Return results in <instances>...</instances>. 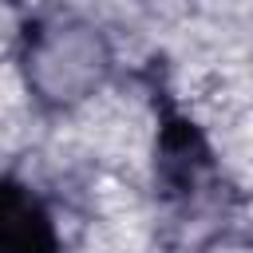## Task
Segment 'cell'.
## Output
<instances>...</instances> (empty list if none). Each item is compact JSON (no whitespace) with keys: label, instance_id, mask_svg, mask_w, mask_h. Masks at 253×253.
Instances as JSON below:
<instances>
[{"label":"cell","instance_id":"6da1fadb","mask_svg":"<svg viewBox=\"0 0 253 253\" xmlns=\"http://www.w3.org/2000/svg\"><path fill=\"white\" fill-rule=\"evenodd\" d=\"M20 71L40 107L67 111L107 83L111 43L79 16H36L20 32Z\"/></svg>","mask_w":253,"mask_h":253},{"label":"cell","instance_id":"3957f363","mask_svg":"<svg viewBox=\"0 0 253 253\" xmlns=\"http://www.w3.org/2000/svg\"><path fill=\"white\" fill-rule=\"evenodd\" d=\"M0 253H63L51 202L20 174H0Z\"/></svg>","mask_w":253,"mask_h":253},{"label":"cell","instance_id":"7a4b0ae2","mask_svg":"<svg viewBox=\"0 0 253 253\" xmlns=\"http://www.w3.org/2000/svg\"><path fill=\"white\" fill-rule=\"evenodd\" d=\"M217 186V154L202 126L178 107L158 111L154 134V190L166 206H190L198 194Z\"/></svg>","mask_w":253,"mask_h":253}]
</instances>
